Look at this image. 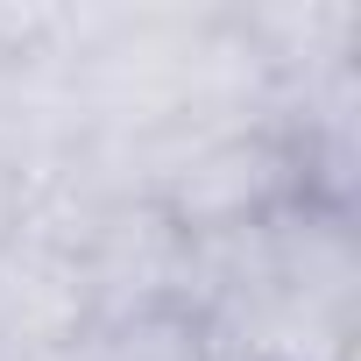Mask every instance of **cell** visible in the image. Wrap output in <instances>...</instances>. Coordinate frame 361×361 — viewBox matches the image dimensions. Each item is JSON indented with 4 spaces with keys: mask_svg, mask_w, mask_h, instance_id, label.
<instances>
[{
    "mask_svg": "<svg viewBox=\"0 0 361 361\" xmlns=\"http://www.w3.org/2000/svg\"><path fill=\"white\" fill-rule=\"evenodd\" d=\"M213 319L199 305H149L92 319L71 347V361H213Z\"/></svg>",
    "mask_w": 361,
    "mask_h": 361,
    "instance_id": "2",
    "label": "cell"
},
{
    "mask_svg": "<svg viewBox=\"0 0 361 361\" xmlns=\"http://www.w3.org/2000/svg\"><path fill=\"white\" fill-rule=\"evenodd\" d=\"M85 326L92 305H85L78 255L29 234H0V361L71 354Z\"/></svg>",
    "mask_w": 361,
    "mask_h": 361,
    "instance_id": "1",
    "label": "cell"
}]
</instances>
